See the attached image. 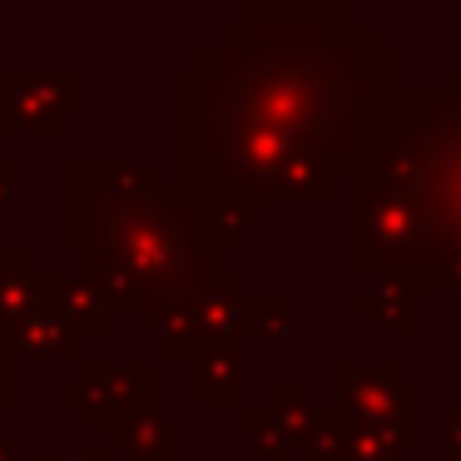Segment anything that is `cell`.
<instances>
[{
    "label": "cell",
    "instance_id": "5bb4252c",
    "mask_svg": "<svg viewBox=\"0 0 461 461\" xmlns=\"http://www.w3.org/2000/svg\"><path fill=\"white\" fill-rule=\"evenodd\" d=\"M288 303L278 298V293H243V303H239V338L249 342V338H258V342H268V338H283L288 332Z\"/></svg>",
    "mask_w": 461,
    "mask_h": 461
},
{
    "label": "cell",
    "instance_id": "8fae6325",
    "mask_svg": "<svg viewBox=\"0 0 461 461\" xmlns=\"http://www.w3.org/2000/svg\"><path fill=\"white\" fill-rule=\"evenodd\" d=\"M50 312L65 322V328L80 332L85 342L104 338V332H110V318H114L90 283L85 278H60V273H50Z\"/></svg>",
    "mask_w": 461,
    "mask_h": 461
},
{
    "label": "cell",
    "instance_id": "7c38bea8",
    "mask_svg": "<svg viewBox=\"0 0 461 461\" xmlns=\"http://www.w3.org/2000/svg\"><path fill=\"white\" fill-rule=\"evenodd\" d=\"M194 362H199V372H194L199 402H209V407H239V397H243V348L239 342L203 348Z\"/></svg>",
    "mask_w": 461,
    "mask_h": 461
},
{
    "label": "cell",
    "instance_id": "ba28073f",
    "mask_svg": "<svg viewBox=\"0 0 461 461\" xmlns=\"http://www.w3.org/2000/svg\"><path fill=\"white\" fill-rule=\"evenodd\" d=\"M0 342H5L15 357H35V362H75V357H85V338L55 318L50 303L35 308L21 328H11Z\"/></svg>",
    "mask_w": 461,
    "mask_h": 461
},
{
    "label": "cell",
    "instance_id": "5b68a950",
    "mask_svg": "<svg viewBox=\"0 0 461 461\" xmlns=\"http://www.w3.org/2000/svg\"><path fill=\"white\" fill-rule=\"evenodd\" d=\"M85 110L80 70H0V134H55Z\"/></svg>",
    "mask_w": 461,
    "mask_h": 461
},
{
    "label": "cell",
    "instance_id": "7402d4cb",
    "mask_svg": "<svg viewBox=\"0 0 461 461\" xmlns=\"http://www.w3.org/2000/svg\"><path fill=\"white\" fill-rule=\"evenodd\" d=\"M15 174H21V169H15V159H0V203L15 199Z\"/></svg>",
    "mask_w": 461,
    "mask_h": 461
},
{
    "label": "cell",
    "instance_id": "603a6c76",
    "mask_svg": "<svg viewBox=\"0 0 461 461\" xmlns=\"http://www.w3.org/2000/svg\"><path fill=\"white\" fill-rule=\"evenodd\" d=\"M0 461H15V441L5 437V431H0Z\"/></svg>",
    "mask_w": 461,
    "mask_h": 461
},
{
    "label": "cell",
    "instance_id": "4fadbf2b",
    "mask_svg": "<svg viewBox=\"0 0 461 461\" xmlns=\"http://www.w3.org/2000/svg\"><path fill=\"white\" fill-rule=\"evenodd\" d=\"M258 411L268 417V427L278 431L283 441H308L312 417H318V402H312V392L303 387V382H273V387L263 392Z\"/></svg>",
    "mask_w": 461,
    "mask_h": 461
},
{
    "label": "cell",
    "instance_id": "44dd1931",
    "mask_svg": "<svg viewBox=\"0 0 461 461\" xmlns=\"http://www.w3.org/2000/svg\"><path fill=\"white\" fill-rule=\"evenodd\" d=\"M41 461H110L104 451H75V447H50L41 451Z\"/></svg>",
    "mask_w": 461,
    "mask_h": 461
},
{
    "label": "cell",
    "instance_id": "d6986e66",
    "mask_svg": "<svg viewBox=\"0 0 461 461\" xmlns=\"http://www.w3.org/2000/svg\"><path fill=\"white\" fill-rule=\"evenodd\" d=\"M441 451H447V461H461V407H447V417H441Z\"/></svg>",
    "mask_w": 461,
    "mask_h": 461
},
{
    "label": "cell",
    "instance_id": "ffe728a7",
    "mask_svg": "<svg viewBox=\"0 0 461 461\" xmlns=\"http://www.w3.org/2000/svg\"><path fill=\"white\" fill-rule=\"evenodd\" d=\"M15 387H21V377H15V352L0 342V407L15 402Z\"/></svg>",
    "mask_w": 461,
    "mask_h": 461
},
{
    "label": "cell",
    "instance_id": "277c9868",
    "mask_svg": "<svg viewBox=\"0 0 461 461\" xmlns=\"http://www.w3.org/2000/svg\"><path fill=\"white\" fill-rule=\"evenodd\" d=\"M332 382H338V407L357 427L392 431L402 441V451L421 447V387L402 377V367H392V362H382V367L338 362Z\"/></svg>",
    "mask_w": 461,
    "mask_h": 461
},
{
    "label": "cell",
    "instance_id": "52a82bcc",
    "mask_svg": "<svg viewBox=\"0 0 461 461\" xmlns=\"http://www.w3.org/2000/svg\"><path fill=\"white\" fill-rule=\"evenodd\" d=\"M50 303V273L31 249H0V338Z\"/></svg>",
    "mask_w": 461,
    "mask_h": 461
},
{
    "label": "cell",
    "instance_id": "30bf717a",
    "mask_svg": "<svg viewBox=\"0 0 461 461\" xmlns=\"http://www.w3.org/2000/svg\"><path fill=\"white\" fill-rule=\"evenodd\" d=\"M421 283H402V278H382L377 288L357 293V312L377 318V328L402 332V338H421Z\"/></svg>",
    "mask_w": 461,
    "mask_h": 461
},
{
    "label": "cell",
    "instance_id": "6da1fadb",
    "mask_svg": "<svg viewBox=\"0 0 461 461\" xmlns=\"http://www.w3.org/2000/svg\"><path fill=\"white\" fill-rule=\"evenodd\" d=\"M402 55L352 5H243L174 80V184L243 229L362 179Z\"/></svg>",
    "mask_w": 461,
    "mask_h": 461
},
{
    "label": "cell",
    "instance_id": "3957f363",
    "mask_svg": "<svg viewBox=\"0 0 461 461\" xmlns=\"http://www.w3.org/2000/svg\"><path fill=\"white\" fill-rule=\"evenodd\" d=\"M367 174L417 209L427 288H461V65L431 90H411L387 114Z\"/></svg>",
    "mask_w": 461,
    "mask_h": 461
},
{
    "label": "cell",
    "instance_id": "9a60e30c",
    "mask_svg": "<svg viewBox=\"0 0 461 461\" xmlns=\"http://www.w3.org/2000/svg\"><path fill=\"white\" fill-rule=\"evenodd\" d=\"M149 332H154V357H164V362L199 357L203 352V338H199L194 312H164V318L149 322Z\"/></svg>",
    "mask_w": 461,
    "mask_h": 461
},
{
    "label": "cell",
    "instance_id": "7a4b0ae2",
    "mask_svg": "<svg viewBox=\"0 0 461 461\" xmlns=\"http://www.w3.org/2000/svg\"><path fill=\"white\" fill-rule=\"evenodd\" d=\"M60 233L104 308L154 322L199 308L249 229L140 164L65 159Z\"/></svg>",
    "mask_w": 461,
    "mask_h": 461
},
{
    "label": "cell",
    "instance_id": "2e32d148",
    "mask_svg": "<svg viewBox=\"0 0 461 461\" xmlns=\"http://www.w3.org/2000/svg\"><path fill=\"white\" fill-rule=\"evenodd\" d=\"M348 437H352V417L332 402V407H318L308 431V461H348Z\"/></svg>",
    "mask_w": 461,
    "mask_h": 461
},
{
    "label": "cell",
    "instance_id": "8992f818",
    "mask_svg": "<svg viewBox=\"0 0 461 461\" xmlns=\"http://www.w3.org/2000/svg\"><path fill=\"white\" fill-rule=\"evenodd\" d=\"M65 402L80 407V417L90 427L110 431L120 417H130L134 407L149 402V362H130V367H104L90 362L80 372V382H65Z\"/></svg>",
    "mask_w": 461,
    "mask_h": 461
},
{
    "label": "cell",
    "instance_id": "ac0fdd59",
    "mask_svg": "<svg viewBox=\"0 0 461 461\" xmlns=\"http://www.w3.org/2000/svg\"><path fill=\"white\" fill-rule=\"evenodd\" d=\"M243 427H249V447H253V456H258V461H288V441L268 427V417L258 411V402L243 407Z\"/></svg>",
    "mask_w": 461,
    "mask_h": 461
},
{
    "label": "cell",
    "instance_id": "9c48e42d",
    "mask_svg": "<svg viewBox=\"0 0 461 461\" xmlns=\"http://www.w3.org/2000/svg\"><path fill=\"white\" fill-rule=\"evenodd\" d=\"M110 451H124L130 461H174V427L164 407L144 402L130 417H120L110 427Z\"/></svg>",
    "mask_w": 461,
    "mask_h": 461
},
{
    "label": "cell",
    "instance_id": "e0dca14e",
    "mask_svg": "<svg viewBox=\"0 0 461 461\" xmlns=\"http://www.w3.org/2000/svg\"><path fill=\"white\" fill-rule=\"evenodd\" d=\"M402 441L392 431H377V427H357L352 421V437H348V461H402Z\"/></svg>",
    "mask_w": 461,
    "mask_h": 461
}]
</instances>
